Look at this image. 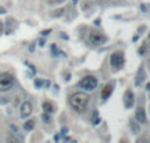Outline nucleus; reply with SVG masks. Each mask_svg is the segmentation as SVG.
<instances>
[{
	"label": "nucleus",
	"instance_id": "nucleus-14",
	"mask_svg": "<svg viewBox=\"0 0 150 143\" xmlns=\"http://www.w3.org/2000/svg\"><path fill=\"white\" fill-rule=\"evenodd\" d=\"M142 72H144V70H142V68H140V70H138V74H137V79H136V85H140V84H141V81L144 80V78H142V76H144V75H142V76H141V74H142Z\"/></svg>",
	"mask_w": 150,
	"mask_h": 143
},
{
	"label": "nucleus",
	"instance_id": "nucleus-21",
	"mask_svg": "<svg viewBox=\"0 0 150 143\" xmlns=\"http://www.w3.org/2000/svg\"><path fill=\"white\" fill-rule=\"evenodd\" d=\"M3 28H4V25H3V22L0 21V34L3 33Z\"/></svg>",
	"mask_w": 150,
	"mask_h": 143
},
{
	"label": "nucleus",
	"instance_id": "nucleus-22",
	"mask_svg": "<svg viewBox=\"0 0 150 143\" xmlns=\"http://www.w3.org/2000/svg\"><path fill=\"white\" fill-rule=\"evenodd\" d=\"M29 50H30V51H33V50H34V45H30V47H29Z\"/></svg>",
	"mask_w": 150,
	"mask_h": 143
},
{
	"label": "nucleus",
	"instance_id": "nucleus-4",
	"mask_svg": "<svg viewBox=\"0 0 150 143\" xmlns=\"http://www.w3.org/2000/svg\"><path fill=\"white\" fill-rule=\"evenodd\" d=\"M78 85H79V88H82V89H84V91H94L97 87V80H96V78L88 75V76H84V78L79 81Z\"/></svg>",
	"mask_w": 150,
	"mask_h": 143
},
{
	"label": "nucleus",
	"instance_id": "nucleus-5",
	"mask_svg": "<svg viewBox=\"0 0 150 143\" xmlns=\"http://www.w3.org/2000/svg\"><path fill=\"white\" fill-rule=\"evenodd\" d=\"M109 62L111 66L113 67V70H120L124 66V53L122 51H115V53L111 54V58H109Z\"/></svg>",
	"mask_w": 150,
	"mask_h": 143
},
{
	"label": "nucleus",
	"instance_id": "nucleus-23",
	"mask_svg": "<svg viewBox=\"0 0 150 143\" xmlns=\"http://www.w3.org/2000/svg\"><path fill=\"white\" fill-rule=\"evenodd\" d=\"M146 88H147V89H149V91H150V83H147V85H146Z\"/></svg>",
	"mask_w": 150,
	"mask_h": 143
},
{
	"label": "nucleus",
	"instance_id": "nucleus-12",
	"mask_svg": "<svg viewBox=\"0 0 150 143\" xmlns=\"http://www.w3.org/2000/svg\"><path fill=\"white\" fill-rule=\"evenodd\" d=\"M7 143H21V140L19 138H16L12 134H8L7 135Z\"/></svg>",
	"mask_w": 150,
	"mask_h": 143
},
{
	"label": "nucleus",
	"instance_id": "nucleus-25",
	"mask_svg": "<svg viewBox=\"0 0 150 143\" xmlns=\"http://www.w3.org/2000/svg\"><path fill=\"white\" fill-rule=\"evenodd\" d=\"M149 38H150V33H149Z\"/></svg>",
	"mask_w": 150,
	"mask_h": 143
},
{
	"label": "nucleus",
	"instance_id": "nucleus-17",
	"mask_svg": "<svg viewBox=\"0 0 150 143\" xmlns=\"http://www.w3.org/2000/svg\"><path fill=\"white\" fill-rule=\"evenodd\" d=\"M42 120H44V122H50V115H49V113H45V114L42 115Z\"/></svg>",
	"mask_w": 150,
	"mask_h": 143
},
{
	"label": "nucleus",
	"instance_id": "nucleus-20",
	"mask_svg": "<svg viewBox=\"0 0 150 143\" xmlns=\"http://www.w3.org/2000/svg\"><path fill=\"white\" fill-rule=\"evenodd\" d=\"M11 129H12L13 133H17V126H15V125H11Z\"/></svg>",
	"mask_w": 150,
	"mask_h": 143
},
{
	"label": "nucleus",
	"instance_id": "nucleus-16",
	"mask_svg": "<svg viewBox=\"0 0 150 143\" xmlns=\"http://www.w3.org/2000/svg\"><path fill=\"white\" fill-rule=\"evenodd\" d=\"M44 83H45L44 80H41V79H36V81H34L36 88H41V87H42V84H44Z\"/></svg>",
	"mask_w": 150,
	"mask_h": 143
},
{
	"label": "nucleus",
	"instance_id": "nucleus-24",
	"mask_svg": "<svg viewBox=\"0 0 150 143\" xmlns=\"http://www.w3.org/2000/svg\"><path fill=\"white\" fill-rule=\"evenodd\" d=\"M136 143H142V142H141V139H137V142Z\"/></svg>",
	"mask_w": 150,
	"mask_h": 143
},
{
	"label": "nucleus",
	"instance_id": "nucleus-18",
	"mask_svg": "<svg viewBox=\"0 0 150 143\" xmlns=\"http://www.w3.org/2000/svg\"><path fill=\"white\" fill-rule=\"evenodd\" d=\"M50 33H51V29H47V30L41 32V36H46V34H50Z\"/></svg>",
	"mask_w": 150,
	"mask_h": 143
},
{
	"label": "nucleus",
	"instance_id": "nucleus-7",
	"mask_svg": "<svg viewBox=\"0 0 150 143\" xmlns=\"http://www.w3.org/2000/svg\"><path fill=\"white\" fill-rule=\"evenodd\" d=\"M134 104V93L132 92V89H126L124 95V106L126 109H130Z\"/></svg>",
	"mask_w": 150,
	"mask_h": 143
},
{
	"label": "nucleus",
	"instance_id": "nucleus-13",
	"mask_svg": "<svg viewBox=\"0 0 150 143\" xmlns=\"http://www.w3.org/2000/svg\"><path fill=\"white\" fill-rule=\"evenodd\" d=\"M99 122H100L99 113H97V110H94V112H92V124H94V125H97Z\"/></svg>",
	"mask_w": 150,
	"mask_h": 143
},
{
	"label": "nucleus",
	"instance_id": "nucleus-8",
	"mask_svg": "<svg viewBox=\"0 0 150 143\" xmlns=\"http://www.w3.org/2000/svg\"><path fill=\"white\" fill-rule=\"evenodd\" d=\"M112 92H113V83L105 84V87H104L103 91H101V99L103 100L109 99L111 95H112Z\"/></svg>",
	"mask_w": 150,
	"mask_h": 143
},
{
	"label": "nucleus",
	"instance_id": "nucleus-11",
	"mask_svg": "<svg viewBox=\"0 0 150 143\" xmlns=\"http://www.w3.org/2000/svg\"><path fill=\"white\" fill-rule=\"evenodd\" d=\"M34 125H36V121H34L33 118H32V120H28V121L24 124V129H25L26 131H32V130H33V128H34Z\"/></svg>",
	"mask_w": 150,
	"mask_h": 143
},
{
	"label": "nucleus",
	"instance_id": "nucleus-15",
	"mask_svg": "<svg viewBox=\"0 0 150 143\" xmlns=\"http://www.w3.org/2000/svg\"><path fill=\"white\" fill-rule=\"evenodd\" d=\"M130 128L133 129V133H138L140 131V125H137L134 121H130Z\"/></svg>",
	"mask_w": 150,
	"mask_h": 143
},
{
	"label": "nucleus",
	"instance_id": "nucleus-1",
	"mask_svg": "<svg viewBox=\"0 0 150 143\" xmlns=\"http://www.w3.org/2000/svg\"><path fill=\"white\" fill-rule=\"evenodd\" d=\"M70 104H71L72 108H74L75 110H78V112L84 110L88 105L87 93H84V92H75V93H72L71 97H70Z\"/></svg>",
	"mask_w": 150,
	"mask_h": 143
},
{
	"label": "nucleus",
	"instance_id": "nucleus-2",
	"mask_svg": "<svg viewBox=\"0 0 150 143\" xmlns=\"http://www.w3.org/2000/svg\"><path fill=\"white\" fill-rule=\"evenodd\" d=\"M15 78L9 72H0V92H7L13 88Z\"/></svg>",
	"mask_w": 150,
	"mask_h": 143
},
{
	"label": "nucleus",
	"instance_id": "nucleus-19",
	"mask_svg": "<svg viewBox=\"0 0 150 143\" xmlns=\"http://www.w3.org/2000/svg\"><path fill=\"white\" fill-rule=\"evenodd\" d=\"M5 13H7V9H5V8L0 7V15H5Z\"/></svg>",
	"mask_w": 150,
	"mask_h": 143
},
{
	"label": "nucleus",
	"instance_id": "nucleus-3",
	"mask_svg": "<svg viewBox=\"0 0 150 143\" xmlns=\"http://www.w3.org/2000/svg\"><path fill=\"white\" fill-rule=\"evenodd\" d=\"M88 41L92 46H101L107 42V37L99 30H91L88 34Z\"/></svg>",
	"mask_w": 150,
	"mask_h": 143
},
{
	"label": "nucleus",
	"instance_id": "nucleus-9",
	"mask_svg": "<svg viewBox=\"0 0 150 143\" xmlns=\"http://www.w3.org/2000/svg\"><path fill=\"white\" fill-rule=\"evenodd\" d=\"M136 120L140 124H146V114H145V110L142 106H138L137 110H136Z\"/></svg>",
	"mask_w": 150,
	"mask_h": 143
},
{
	"label": "nucleus",
	"instance_id": "nucleus-6",
	"mask_svg": "<svg viewBox=\"0 0 150 143\" xmlns=\"http://www.w3.org/2000/svg\"><path fill=\"white\" fill-rule=\"evenodd\" d=\"M32 112H33L32 104L29 101H24L21 104V106H20V117L21 118H26V117H29L32 114Z\"/></svg>",
	"mask_w": 150,
	"mask_h": 143
},
{
	"label": "nucleus",
	"instance_id": "nucleus-10",
	"mask_svg": "<svg viewBox=\"0 0 150 143\" xmlns=\"http://www.w3.org/2000/svg\"><path fill=\"white\" fill-rule=\"evenodd\" d=\"M42 109H44L45 113H53L54 112V105L53 103H50V101H45L44 104H42Z\"/></svg>",
	"mask_w": 150,
	"mask_h": 143
}]
</instances>
